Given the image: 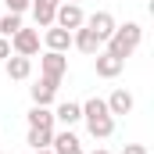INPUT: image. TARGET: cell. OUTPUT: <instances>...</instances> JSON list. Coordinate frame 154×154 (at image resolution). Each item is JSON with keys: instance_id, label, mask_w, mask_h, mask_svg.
<instances>
[{"instance_id": "obj_1", "label": "cell", "mask_w": 154, "mask_h": 154, "mask_svg": "<svg viewBox=\"0 0 154 154\" xmlns=\"http://www.w3.org/2000/svg\"><path fill=\"white\" fill-rule=\"evenodd\" d=\"M82 122H86V133H90L93 140H108V136L115 133V115L108 111L104 97H90V100L82 104Z\"/></svg>"}, {"instance_id": "obj_2", "label": "cell", "mask_w": 154, "mask_h": 154, "mask_svg": "<svg viewBox=\"0 0 154 154\" xmlns=\"http://www.w3.org/2000/svg\"><path fill=\"white\" fill-rule=\"evenodd\" d=\"M108 43V54H115V57H133L136 50H140V43H143V29H140V22H125V25H115V32L104 39Z\"/></svg>"}, {"instance_id": "obj_3", "label": "cell", "mask_w": 154, "mask_h": 154, "mask_svg": "<svg viewBox=\"0 0 154 154\" xmlns=\"http://www.w3.org/2000/svg\"><path fill=\"white\" fill-rule=\"evenodd\" d=\"M11 54H22V57H36L39 54V29H18L11 36Z\"/></svg>"}, {"instance_id": "obj_4", "label": "cell", "mask_w": 154, "mask_h": 154, "mask_svg": "<svg viewBox=\"0 0 154 154\" xmlns=\"http://www.w3.org/2000/svg\"><path fill=\"white\" fill-rule=\"evenodd\" d=\"M82 22H86V14H82V4H68V0H61V4H57V11H54V25H61V29L75 32Z\"/></svg>"}, {"instance_id": "obj_5", "label": "cell", "mask_w": 154, "mask_h": 154, "mask_svg": "<svg viewBox=\"0 0 154 154\" xmlns=\"http://www.w3.org/2000/svg\"><path fill=\"white\" fill-rule=\"evenodd\" d=\"M65 72H68V57H65V54L47 50V54L39 57V75H47V79H54V82H61V79H65Z\"/></svg>"}, {"instance_id": "obj_6", "label": "cell", "mask_w": 154, "mask_h": 154, "mask_svg": "<svg viewBox=\"0 0 154 154\" xmlns=\"http://www.w3.org/2000/svg\"><path fill=\"white\" fill-rule=\"evenodd\" d=\"M57 86L61 82H54V79L39 75L32 86H29V97H32V104H39V108H50L54 104V97H57Z\"/></svg>"}, {"instance_id": "obj_7", "label": "cell", "mask_w": 154, "mask_h": 154, "mask_svg": "<svg viewBox=\"0 0 154 154\" xmlns=\"http://www.w3.org/2000/svg\"><path fill=\"white\" fill-rule=\"evenodd\" d=\"M93 68H97L100 79H118L122 68H125V61L115 57V54H108V50H97V54H93Z\"/></svg>"}, {"instance_id": "obj_8", "label": "cell", "mask_w": 154, "mask_h": 154, "mask_svg": "<svg viewBox=\"0 0 154 154\" xmlns=\"http://www.w3.org/2000/svg\"><path fill=\"white\" fill-rule=\"evenodd\" d=\"M82 25H86V29H90L93 36L104 43V39L115 32V25H118V22H115V14H111V11H97V14H90V18H86Z\"/></svg>"}, {"instance_id": "obj_9", "label": "cell", "mask_w": 154, "mask_h": 154, "mask_svg": "<svg viewBox=\"0 0 154 154\" xmlns=\"http://www.w3.org/2000/svg\"><path fill=\"white\" fill-rule=\"evenodd\" d=\"M50 151L54 154H86L82 151V143H79V136L72 129H61V133H54V140H50Z\"/></svg>"}, {"instance_id": "obj_10", "label": "cell", "mask_w": 154, "mask_h": 154, "mask_svg": "<svg viewBox=\"0 0 154 154\" xmlns=\"http://www.w3.org/2000/svg\"><path fill=\"white\" fill-rule=\"evenodd\" d=\"M43 43H47V50L68 54V50H72V32H68V29H61V25H50V29L43 32Z\"/></svg>"}, {"instance_id": "obj_11", "label": "cell", "mask_w": 154, "mask_h": 154, "mask_svg": "<svg viewBox=\"0 0 154 154\" xmlns=\"http://www.w3.org/2000/svg\"><path fill=\"white\" fill-rule=\"evenodd\" d=\"M61 0H32V18H36V29H50L54 25V11H57Z\"/></svg>"}, {"instance_id": "obj_12", "label": "cell", "mask_w": 154, "mask_h": 154, "mask_svg": "<svg viewBox=\"0 0 154 154\" xmlns=\"http://www.w3.org/2000/svg\"><path fill=\"white\" fill-rule=\"evenodd\" d=\"M104 104H108V111H111L115 118H118V115H129V111L136 108L133 93H129V90H122V86H118V90H111V97H108Z\"/></svg>"}, {"instance_id": "obj_13", "label": "cell", "mask_w": 154, "mask_h": 154, "mask_svg": "<svg viewBox=\"0 0 154 154\" xmlns=\"http://www.w3.org/2000/svg\"><path fill=\"white\" fill-rule=\"evenodd\" d=\"M4 72H7V79H29L32 75V57H22V54H11L7 61H4Z\"/></svg>"}, {"instance_id": "obj_14", "label": "cell", "mask_w": 154, "mask_h": 154, "mask_svg": "<svg viewBox=\"0 0 154 154\" xmlns=\"http://www.w3.org/2000/svg\"><path fill=\"white\" fill-rule=\"evenodd\" d=\"M72 47H75V50H82V54H90V57H93V54H97V50H100L104 43H100V39L93 36V32H90L86 25H79L75 32H72Z\"/></svg>"}, {"instance_id": "obj_15", "label": "cell", "mask_w": 154, "mask_h": 154, "mask_svg": "<svg viewBox=\"0 0 154 154\" xmlns=\"http://www.w3.org/2000/svg\"><path fill=\"white\" fill-rule=\"evenodd\" d=\"M54 122H61L65 129H72L75 122H82V104H75V100L57 104V108H54Z\"/></svg>"}, {"instance_id": "obj_16", "label": "cell", "mask_w": 154, "mask_h": 154, "mask_svg": "<svg viewBox=\"0 0 154 154\" xmlns=\"http://www.w3.org/2000/svg\"><path fill=\"white\" fill-rule=\"evenodd\" d=\"M25 118H29V129H54V111H50V108H39V104H32Z\"/></svg>"}, {"instance_id": "obj_17", "label": "cell", "mask_w": 154, "mask_h": 154, "mask_svg": "<svg viewBox=\"0 0 154 154\" xmlns=\"http://www.w3.org/2000/svg\"><path fill=\"white\" fill-rule=\"evenodd\" d=\"M50 140H54V129H29V147L32 151H43V147H50Z\"/></svg>"}, {"instance_id": "obj_18", "label": "cell", "mask_w": 154, "mask_h": 154, "mask_svg": "<svg viewBox=\"0 0 154 154\" xmlns=\"http://www.w3.org/2000/svg\"><path fill=\"white\" fill-rule=\"evenodd\" d=\"M18 29H22V14H11V11H7V14L0 18V36H4V39H11Z\"/></svg>"}, {"instance_id": "obj_19", "label": "cell", "mask_w": 154, "mask_h": 154, "mask_svg": "<svg viewBox=\"0 0 154 154\" xmlns=\"http://www.w3.org/2000/svg\"><path fill=\"white\" fill-rule=\"evenodd\" d=\"M4 4H7V11H11V14H25L32 0H4Z\"/></svg>"}, {"instance_id": "obj_20", "label": "cell", "mask_w": 154, "mask_h": 154, "mask_svg": "<svg viewBox=\"0 0 154 154\" xmlns=\"http://www.w3.org/2000/svg\"><path fill=\"white\" fill-rule=\"evenodd\" d=\"M122 154H151V151H147L143 143H125V147H122Z\"/></svg>"}, {"instance_id": "obj_21", "label": "cell", "mask_w": 154, "mask_h": 154, "mask_svg": "<svg viewBox=\"0 0 154 154\" xmlns=\"http://www.w3.org/2000/svg\"><path fill=\"white\" fill-rule=\"evenodd\" d=\"M7 57H11V39H4V36H0V65H4Z\"/></svg>"}, {"instance_id": "obj_22", "label": "cell", "mask_w": 154, "mask_h": 154, "mask_svg": "<svg viewBox=\"0 0 154 154\" xmlns=\"http://www.w3.org/2000/svg\"><path fill=\"white\" fill-rule=\"evenodd\" d=\"M90 154H111V151H104V147H97V151H90Z\"/></svg>"}, {"instance_id": "obj_23", "label": "cell", "mask_w": 154, "mask_h": 154, "mask_svg": "<svg viewBox=\"0 0 154 154\" xmlns=\"http://www.w3.org/2000/svg\"><path fill=\"white\" fill-rule=\"evenodd\" d=\"M32 154H54V151H50V147H43V151H32Z\"/></svg>"}, {"instance_id": "obj_24", "label": "cell", "mask_w": 154, "mask_h": 154, "mask_svg": "<svg viewBox=\"0 0 154 154\" xmlns=\"http://www.w3.org/2000/svg\"><path fill=\"white\" fill-rule=\"evenodd\" d=\"M68 4H79V0H68Z\"/></svg>"}]
</instances>
